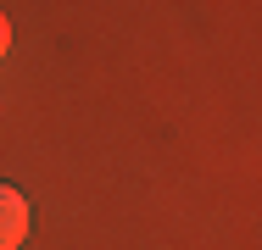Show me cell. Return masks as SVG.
<instances>
[{"mask_svg":"<svg viewBox=\"0 0 262 250\" xmlns=\"http://www.w3.org/2000/svg\"><path fill=\"white\" fill-rule=\"evenodd\" d=\"M28 239V200L0 178V250H17Z\"/></svg>","mask_w":262,"mask_h":250,"instance_id":"6da1fadb","label":"cell"},{"mask_svg":"<svg viewBox=\"0 0 262 250\" xmlns=\"http://www.w3.org/2000/svg\"><path fill=\"white\" fill-rule=\"evenodd\" d=\"M6 50H11V22L0 17V56H6Z\"/></svg>","mask_w":262,"mask_h":250,"instance_id":"7a4b0ae2","label":"cell"}]
</instances>
